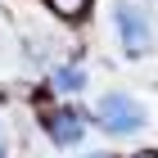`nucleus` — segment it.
I'll list each match as a JSON object with an SVG mask.
<instances>
[{"instance_id":"f257e3e1","label":"nucleus","mask_w":158,"mask_h":158,"mask_svg":"<svg viewBox=\"0 0 158 158\" xmlns=\"http://www.w3.org/2000/svg\"><path fill=\"white\" fill-rule=\"evenodd\" d=\"M113 18H118V41H122V50H127L131 59H140V54H149V50L158 45V23L140 9V5H118Z\"/></svg>"},{"instance_id":"f03ea898","label":"nucleus","mask_w":158,"mask_h":158,"mask_svg":"<svg viewBox=\"0 0 158 158\" xmlns=\"http://www.w3.org/2000/svg\"><path fill=\"white\" fill-rule=\"evenodd\" d=\"M95 118H99V127L113 131V135H131V131L145 127V109H140L131 95H104L95 104Z\"/></svg>"},{"instance_id":"7ed1b4c3","label":"nucleus","mask_w":158,"mask_h":158,"mask_svg":"<svg viewBox=\"0 0 158 158\" xmlns=\"http://www.w3.org/2000/svg\"><path fill=\"white\" fill-rule=\"evenodd\" d=\"M45 131H50L54 145H77L86 135V122H81V113H73V109H50L45 113Z\"/></svg>"},{"instance_id":"20e7f679","label":"nucleus","mask_w":158,"mask_h":158,"mask_svg":"<svg viewBox=\"0 0 158 158\" xmlns=\"http://www.w3.org/2000/svg\"><path fill=\"white\" fill-rule=\"evenodd\" d=\"M54 86H59V90H81V86H86V73L77 68V63H73V68H59V73H54Z\"/></svg>"},{"instance_id":"39448f33","label":"nucleus","mask_w":158,"mask_h":158,"mask_svg":"<svg viewBox=\"0 0 158 158\" xmlns=\"http://www.w3.org/2000/svg\"><path fill=\"white\" fill-rule=\"evenodd\" d=\"M50 9L59 14V18H81L90 9V0H50Z\"/></svg>"},{"instance_id":"423d86ee","label":"nucleus","mask_w":158,"mask_h":158,"mask_svg":"<svg viewBox=\"0 0 158 158\" xmlns=\"http://www.w3.org/2000/svg\"><path fill=\"white\" fill-rule=\"evenodd\" d=\"M135 158H158V154H154V149H145V154H135Z\"/></svg>"},{"instance_id":"0eeeda50","label":"nucleus","mask_w":158,"mask_h":158,"mask_svg":"<svg viewBox=\"0 0 158 158\" xmlns=\"http://www.w3.org/2000/svg\"><path fill=\"white\" fill-rule=\"evenodd\" d=\"M0 158H5V135H0Z\"/></svg>"},{"instance_id":"6e6552de","label":"nucleus","mask_w":158,"mask_h":158,"mask_svg":"<svg viewBox=\"0 0 158 158\" xmlns=\"http://www.w3.org/2000/svg\"><path fill=\"white\" fill-rule=\"evenodd\" d=\"M90 158H104V154H90Z\"/></svg>"}]
</instances>
